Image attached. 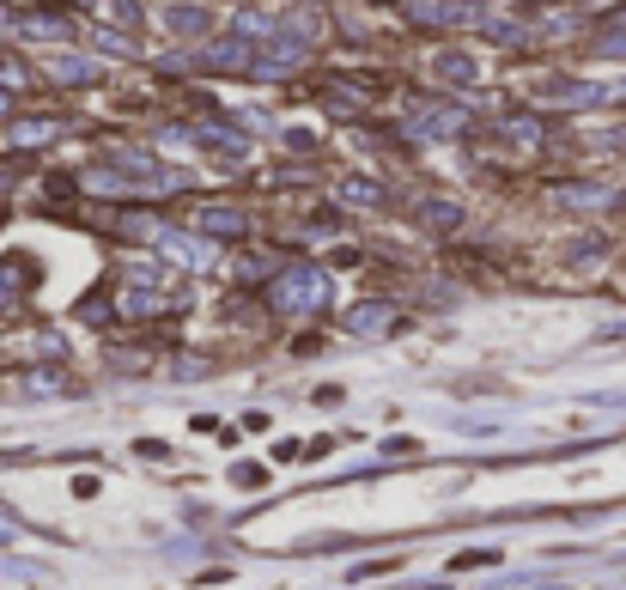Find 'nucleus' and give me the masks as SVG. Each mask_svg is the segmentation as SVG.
<instances>
[{
	"instance_id": "obj_11",
	"label": "nucleus",
	"mask_w": 626,
	"mask_h": 590,
	"mask_svg": "<svg viewBox=\"0 0 626 590\" xmlns=\"http://www.w3.org/2000/svg\"><path fill=\"white\" fill-rule=\"evenodd\" d=\"M61 134V122L55 116H25V122H7V153H31V146H43V140H55Z\"/></svg>"
},
{
	"instance_id": "obj_1",
	"label": "nucleus",
	"mask_w": 626,
	"mask_h": 590,
	"mask_svg": "<svg viewBox=\"0 0 626 590\" xmlns=\"http://www.w3.org/2000/svg\"><path fill=\"white\" fill-rule=\"evenodd\" d=\"M323 305H329V274L317 262H298V268H286L274 280V311H286V317H317Z\"/></svg>"
},
{
	"instance_id": "obj_16",
	"label": "nucleus",
	"mask_w": 626,
	"mask_h": 590,
	"mask_svg": "<svg viewBox=\"0 0 626 590\" xmlns=\"http://www.w3.org/2000/svg\"><path fill=\"white\" fill-rule=\"evenodd\" d=\"M341 201H353V207H383L389 195H383V183H371V177H341Z\"/></svg>"
},
{
	"instance_id": "obj_9",
	"label": "nucleus",
	"mask_w": 626,
	"mask_h": 590,
	"mask_svg": "<svg viewBox=\"0 0 626 590\" xmlns=\"http://www.w3.org/2000/svg\"><path fill=\"white\" fill-rule=\"evenodd\" d=\"M159 19H165V31H177V37H207V31H213V13L201 7V0H171Z\"/></svg>"
},
{
	"instance_id": "obj_8",
	"label": "nucleus",
	"mask_w": 626,
	"mask_h": 590,
	"mask_svg": "<svg viewBox=\"0 0 626 590\" xmlns=\"http://www.w3.org/2000/svg\"><path fill=\"white\" fill-rule=\"evenodd\" d=\"M7 31L25 37V43H61L73 25H67L61 13H19V19H7Z\"/></svg>"
},
{
	"instance_id": "obj_13",
	"label": "nucleus",
	"mask_w": 626,
	"mask_h": 590,
	"mask_svg": "<svg viewBox=\"0 0 626 590\" xmlns=\"http://www.w3.org/2000/svg\"><path fill=\"white\" fill-rule=\"evenodd\" d=\"M499 140H511L517 153H541V116H499V128H493Z\"/></svg>"
},
{
	"instance_id": "obj_5",
	"label": "nucleus",
	"mask_w": 626,
	"mask_h": 590,
	"mask_svg": "<svg viewBox=\"0 0 626 590\" xmlns=\"http://www.w3.org/2000/svg\"><path fill=\"white\" fill-rule=\"evenodd\" d=\"M371 92H377V80H323V86H317V98H323L329 110H341V116H359V110L371 104Z\"/></svg>"
},
{
	"instance_id": "obj_6",
	"label": "nucleus",
	"mask_w": 626,
	"mask_h": 590,
	"mask_svg": "<svg viewBox=\"0 0 626 590\" xmlns=\"http://www.w3.org/2000/svg\"><path fill=\"white\" fill-rule=\"evenodd\" d=\"M122 311L128 317H152V311H159V280H152V268H128L122 274Z\"/></svg>"
},
{
	"instance_id": "obj_19",
	"label": "nucleus",
	"mask_w": 626,
	"mask_h": 590,
	"mask_svg": "<svg viewBox=\"0 0 626 590\" xmlns=\"http://www.w3.org/2000/svg\"><path fill=\"white\" fill-rule=\"evenodd\" d=\"M7 116H13V92H7V86H0V122H7Z\"/></svg>"
},
{
	"instance_id": "obj_3",
	"label": "nucleus",
	"mask_w": 626,
	"mask_h": 590,
	"mask_svg": "<svg viewBox=\"0 0 626 590\" xmlns=\"http://www.w3.org/2000/svg\"><path fill=\"white\" fill-rule=\"evenodd\" d=\"M408 122H414L420 134H438V140L468 128V116H462L456 104H438V98H414V104H408Z\"/></svg>"
},
{
	"instance_id": "obj_18",
	"label": "nucleus",
	"mask_w": 626,
	"mask_h": 590,
	"mask_svg": "<svg viewBox=\"0 0 626 590\" xmlns=\"http://www.w3.org/2000/svg\"><path fill=\"white\" fill-rule=\"evenodd\" d=\"M98 49H110V55H134V43H128L122 31H104V37H98Z\"/></svg>"
},
{
	"instance_id": "obj_10",
	"label": "nucleus",
	"mask_w": 626,
	"mask_h": 590,
	"mask_svg": "<svg viewBox=\"0 0 626 590\" xmlns=\"http://www.w3.org/2000/svg\"><path fill=\"white\" fill-rule=\"evenodd\" d=\"M432 73H438L444 86H475L481 80V61L468 55V49H438L432 55Z\"/></svg>"
},
{
	"instance_id": "obj_12",
	"label": "nucleus",
	"mask_w": 626,
	"mask_h": 590,
	"mask_svg": "<svg viewBox=\"0 0 626 590\" xmlns=\"http://www.w3.org/2000/svg\"><path fill=\"white\" fill-rule=\"evenodd\" d=\"M31 286H37V262L31 256H7V262H0V305L19 299V292H31Z\"/></svg>"
},
{
	"instance_id": "obj_7",
	"label": "nucleus",
	"mask_w": 626,
	"mask_h": 590,
	"mask_svg": "<svg viewBox=\"0 0 626 590\" xmlns=\"http://www.w3.org/2000/svg\"><path fill=\"white\" fill-rule=\"evenodd\" d=\"M414 219H420L426 232H456L462 226V201L456 195H420L414 201Z\"/></svg>"
},
{
	"instance_id": "obj_14",
	"label": "nucleus",
	"mask_w": 626,
	"mask_h": 590,
	"mask_svg": "<svg viewBox=\"0 0 626 590\" xmlns=\"http://www.w3.org/2000/svg\"><path fill=\"white\" fill-rule=\"evenodd\" d=\"M159 250H171L183 268H207V256H213V238H171V232H159Z\"/></svg>"
},
{
	"instance_id": "obj_4",
	"label": "nucleus",
	"mask_w": 626,
	"mask_h": 590,
	"mask_svg": "<svg viewBox=\"0 0 626 590\" xmlns=\"http://www.w3.org/2000/svg\"><path fill=\"white\" fill-rule=\"evenodd\" d=\"M49 80H55V86H98V80H104V61L73 55V49H55V55H49Z\"/></svg>"
},
{
	"instance_id": "obj_17",
	"label": "nucleus",
	"mask_w": 626,
	"mask_h": 590,
	"mask_svg": "<svg viewBox=\"0 0 626 590\" xmlns=\"http://www.w3.org/2000/svg\"><path fill=\"white\" fill-rule=\"evenodd\" d=\"M468 7H456V0H432V7H414V25H462Z\"/></svg>"
},
{
	"instance_id": "obj_15",
	"label": "nucleus",
	"mask_w": 626,
	"mask_h": 590,
	"mask_svg": "<svg viewBox=\"0 0 626 590\" xmlns=\"http://www.w3.org/2000/svg\"><path fill=\"white\" fill-rule=\"evenodd\" d=\"M389 323H396V311H389V305H359V311H347V329H353V335H377V329H389Z\"/></svg>"
},
{
	"instance_id": "obj_2",
	"label": "nucleus",
	"mask_w": 626,
	"mask_h": 590,
	"mask_svg": "<svg viewBox=\"0 0 626 590\" xmlns=\"http://www.w3.org/2000/svg\"><path fill=\"white\" fill-rule=\"evenodd\" d=\"M250 207H238V201H207L201 213H195V232L201 238H250Z\"/></svg>"
},
{
	"instance_id": "obj_20",
	"label": "nucleus",
	"mask_w": 626,
	"mask_h": 590,
	"mask_svg": "<svg viewBox=\"0 0 626 590\" xmlns=\"http://www.w3.org/2000/svg\"><path fill=\"white\" fill-rule=\"evenodd\" d=\"M371 7H396V0H371Z\"/></svg>"
}]
</instances>
